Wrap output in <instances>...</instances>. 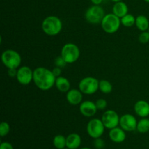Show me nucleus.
<instances>
[{
  "label": "nucleus",
  "instance_id": "obj_1",
  "mask_svg": "<svg viewBox=\"0 0 149 149\" xmlns=\"http://www.w3.org/2000/svg\"><path fill=\"white\" fill-rule=\"evenodd\" d=\"M56 77L49 70L45 67H38L33 71V81L41 90L47 91L55 85Z\"/></svg>",
  "mask_w": 149,
  "mask_h": 149
},
{
  "label": "nucleus",
  "instance_id": "obj_2",
  "mask_svg": "<svg viewBox=\"0 0 149 149\" xmlns=\"http://www.w3.org/2000/svg\"><path fill=\"white\" fill-rule=\"evenodd\" d=\"M42 29L44 33L48 36H57L62 31L63 23L57 16L49 15L42 21Z\"/></svg>",
  "mask_w": 149,
  "mask_h": 149
},
{
  "label": "nucleus",
  "instance_id": "obj_3",
  "mask_svg": "<svg viewBox=\"0 0 149 149\" xmlns=\"http://www.w3.org/2000/svg\"><path fill=\"white\" fill-rule=\"evenodd\" d=\"M2 63L7 68H18L21 64L22 58L20 54L14 49H7L1 54Z\"/></svg>",
  "mask_w": 149,
  "mask_h": 149
},
{
  "label": "nucleus",
  "instance_id": "obj_4",
  "mask_svg": "<svg viewBox=\"0 0 149 149\" xmlns=\"http://www.w3.org/2000/svg\"><path fill=\"white\" fill-rule=\"evenodd\" d=\"M121 24V18L113 13L106 14L100 23L103 30L107 33H116L120 28Z\"/></svg>",
  "mask_w": 149,
  "mask_h": 149
},
{
  "label": "nucleus",
  "instance_id": "obj_5",
  "mask_svg": "<svg viewBox=\"0 0 149 149\" xmlns=\"http://www.w3.org/2000/svg\"><path fill=\"white\" fill-rule=\"evenodd\" d=\"M61 55L67 64L74 63L79 58L80 49L75 44L67 43L64 45L61 49Z\"/></svg>",
  "mask_w": 149,
  "mask_h": 149
},
{
  "label": "nucleus",
  "instance_id": "obj_6",
  "mask_svg": "<svg viewBox=\"0 0 149 149\" xmlns=\"http://www.w3.org/2000/svg\"><path fill=\"white\" fill-rule=\"evenodd\" d=\"M105 15L106 14L103 7H100V5L93 4L87 9L84 15V17L89 23L99 24L101 23Z\"/></svg>",
  "mask_w": 149,
  "mask_h": 149
},
{
  "label": "nucleus",
  "instance_id": "obj_7",
  "mask_svg": "<svg viewBox=\"0 0 149 149\" xmlns=\"http://www.w3.org/2000/svg\"><path fill=\"white\" fill-rule=\"evenodd\" d=\"M79 89L85 95H93L99 90V81L93 77L83 78L79 83Z\"/></svg>",
  "mask_w": 149,
  "mask_h": 149
},
{
  "label": "nucleus",
  "instance_id": "obj_8",
  "mask_svg": "<svg viewBox=\"0 0 149 149\" xmlns=\"http://www.w3.org/2000/svg\"><path fill=\"white\" fill-rule=\"evenodd\" d=\"M105 126L101 119L94 118L89 121L87 125V134L92 138H101L105 131Z\"/></svg>",
  "mask_w": 149,
  "mask_h": 149
},
{
  "label": "nucleus",
  "instance_id": "obj_9",
  "mask_svg": "<svg viewBox=\"0 0 149 149\" xmlns=\"http://www.w3.org/2000/svg\"><path fill=\"white\" fill-rule=\"evenodd\" d=\"M119 119L120 117L119 114L113 110L106 111L101 117L105 127L109 130L118 127V125H119Z\"/></svg>",
  "mask_w": 149,
  "mask_h": 149
},
{
  "label": "nucleus",
  "instance_id": "obj_10",
  "mask_svg": "<svg viewBox=\"0 0 149 149\" xmlns=\"http://www.w3.org/2000/svg\"><path fill=\"white\" fill-rule=\"evenodd\" d=\"M16 79L22 85H28L33 81V71H32L31 68L27 65L19 67Z\"/></svg>",
  "mask_w": 149,
  "mask_h": 149
},
{
  "label": "nucleus",
  "instance_id": "obj_11",
  "mask_svg": "<svg viewBox=\"0 0 149 149\" xmlns=\"http://www.w3.org/2000/svg\"><path fill=\"white\" fill-rule=\"evenodd\" d=\"M138 121L133 115L126 113L122 115L119 119V125L125 132H132L137 130Z\"/></svg>",
  "mask_w": 149,
  "mask_h": 149
},
{
  "label": "nucleus",
  "instance_id": "obj_12",
  "mask_svg": "<svg viewBox=\"0 0 149 149\" xmlns=\"http://www.w3.org/2000/svg\"><path fill=\"white\" fill-rule=\"evenodd\" d=\"M79 111L85 117H93L97 113V109L95 103L91 100H85L79 105Z\"/></svg>",
  "mask_w": 149,
  "mask_h": 149
},
{
  "label": "nucleus",
  "instance_id": "obj_13",
  "mask_svg": "<svg viewBox=\"0 0 149 149\" xmlns=\"http://www.w3.org/2000/svg\"><path fill=\"white\" fill-rule=\"evenodd\" d=\"M66 100L68 103L72 106L80 105L83 100V93L79 89H71L66 93Z\"/></svg>",
  "mask_w": 149,
  "mask_h": 149
},
{
  "label": "nucleus",
  "instance_id": "obj_14",
  "mask_svg": "<svg viewBox=\"0 0 149 149\" xmlns=\"http://www.w3.org/2000/svg\"><path fill=\"white\" fill-rule=\"evenodd\" d=\"M134 111L140 117H148L149 116V103L143 100H138L134 105Z\"/></svg>",
  "mask_w": 149,
  "mask_h": 149
},
{
  "label": "nucleus",
  "instance_id": "obj_15",
  "mask_svg": "<svg viewBox=\"0 0 149 149\" xmlns=\"http://www.w3.org/2000/svg\"><path fill=\"white\" fill-rule=\"evenodd\" d=\"M109 136L111 141L116 143H121L126 139L125 131L122 127H118L110 130Z\"/></svg>",
  "mask_w": 149,
  "mask_h": 149
},
{
  "label": "nucleus",
  "instance_id": "obj_16",
  "mask_svg": "<svg viewBox=\"0 0 149 149\" xmlns=\"http://www.w3.org/2000/svg\"><path fill=\"white\" fill-rule=\"evenodd\" d=\"M81 143V138L77 133H71L66 137V148L68 149H77Z\"/></svg>",
  "mask_w": 149,
  "mask_h": 149
},
{
  "label": "nucleus",
  "instance_id": "obj_17",
  "mask_svg": "<svg viewBox=\"0 0 149 149\" xmlns=\"http://www.w3.org/2000/svg\"><path fill=\"white\" fill-rule=\"evenodd\" d=\"M55 86L61 93H68L71 90V83L69 80L62 76L56 77Z\"/></svg>",
  "mask_w": 149,
  "mask_h": 149
},
{
  "label": "nucleus",
  "instance_id": "obj_18",
  "mask_svg": "<svg viewBox=\"0 0 149 149\" xmlns=\"http://www.w3.org/2000/svg\"><path fill=\"white\" fill-rule=\"evenodd\" d=\"M112 10H113V14L116 15V16H118L120 18H122V17L128 14L127 5L126 3L122 1L115 3L114 5L113 6Z\"/></svg>",
  "mask_w": 149,
  "mask_h": 149
},
{
  "label": "nucleus",
  "instance_id": "obj_19",
  "mask_svg": "<svg viewBox=\"0 0 149 149\" xmlns=\"http://www.w3.org/2000/svg\"><path fill=\"white\" fill-rule=\"evenodd\" d=\"M135 26L138 30L141 31H146L148 30L149 20L146 16L143 15H140L136 17L135 20Z\"/></svg>",
  "mask_w": 149,
  "mask_h": 149
},
{
  "label": "nucleus",
  "instance_id": "obj_20",
  "mask_svg": "<svg viewBox=\"0 0 149 149\" xmlns=\"http://www.w3.org/2000/svg\"><path fill=\"white\" fill-rule=\"evenodd\" d=\"M52 143L57 149H63L66 147V138L62 135H57L54 137Z\"/></svg>",
  "mask_w": 149,
  "mask_h": 149
},
{
  "label": "nucleus",
  "instance_id": "obj_21",
  "mask_svg": "<svg viewBox=\"0 0 149 149\" xmlns=\"http://www.w3.org/2000/svg\"><path fill=\"white\" fill-rule=\"evenodd\" d=\"M140 133H146L149 131V119L147 117L142 118L137 125V130Z\"/></svg>",
  "mask_w": 149,
  "mask_h": 149
},
{
  "label": "nucleus",
  "instance_id": "obj_22",
  "mask_svg": "<svg viewBox=\"0 0 149 149\" xmlns=\"http://www.w3.org/2000/svg\"><path fill=\"white\" fill-rule=\"evenodd\" d=\"M99 90L103 94H109L112 92L113 86L111 83L106 79H101L99 81Z\"/></svg>",
  "mask_w": 149,
  "mask_h": 149
},
{
  "label": "nucleus",
  "instance_id": "obj_23",
  "mask_svg": "<svg viewBox=\"0 0 149 149\" xmlns=\"http://www.w3.org/2000/svg\"><path fill=\"white\" fill-rule=\"evenodd\" d=\"M135 20H136V17H134L132 14L128 13L121 18V23L125 27L130 28L135 25Z\"/></svg>",
  "mask_w": 149,
  "mask_h": 149
},
{
  "label": "nucleus",
  "instance_id": "obj_24",
  "mask_svg": "<svg viewBox=\"0 0 149 149\" xmlns=\"http://www.w3.org/2000/svg\"><path fill=\"white\" fill-rule=\"evenodd\" d=\"M10 131V126L7 122H2L0 124V135L4 137L9 134Z\"/></svg>",
  "mask_w": 149,
  "mask_h": 149
},
{
  "label": "nucleus",
  "instance_id": "obj_25",
  "mask_svg": "<svg viewBox=\"0 0 149 149\" xmlns=\"http://www.w3.org/2000/svg\"><path fill=\"white\" fill-rule=\"evenodd\" d=\"M138 40L142 44H146L149 42V32L148 31H142L140 33L139 36H138Z\"/></svg>",
  "mask_w": 149,
  "mask_h": 149
},
{
  "label": "nucleus",
  "instance_id": "obj_26",
  "mask_svg": "<svg viewBox=\"0 0 149 149\" xmlns=\"http://www.w3.org/2000/svg\"><path fill=\"white\" fill-rule=\"evenodd\" d=\"M97 110H103L107 107V101L103 98L97 99L95 102Z\"/></svg>",
  "mask_w": 149,
  "mask_h": 149
},
{
  "label": "nucleus",
  "instance_id": "obj_27",
  "mask_svg": "<svg viewBox=\"0 0 149 149\" xmlns=\"http://www.w3.org/2000/svg\"><path fill=\"white\" fill-rule=\"evenodd\" d=\"M67 63L65 62V60L62 58V56H58L55 59V66L59 67V68H63L66 65Z\"/></svg>",
  "mask_w": 149,
  "mask_h": 149
},
{
  "label": "nucleus",
  "instance_id": "obj_28",
  "mask_svg": "<svg viewBox=\"0 0 149 149\" xmlns=\"http://www.w3.org/2000/svg\"><path fill=\"white\" fill-rule=\"evenodd\" d=\"M94 146L95 147L96 149H103L105 146V142L101 138H95L93 142Z\"/></svg>",
  "mask_w": 149,
  "mask_h": 149
},
{
  "label": "nucleus",
  "instance_id": "obj_29",
  "mask_svg": "<svg viewBox=\"0 0 149 149\" xmlns=\"http://www.w3.org/2000/svg\"><path fill=\"white\" fill-rule=\"evenodd\" d=\"M0 149H13V146L10 143L2 142L0 145Z\"/></svg>",
  "mask_w": 149,
  "mask_h": 149
},
{
  "label": "nucleus",
  "instance_id": "obj_30",
  "mask_svg": "<svg viewBox=\"0 0 149 149\" xmlns=\"http://www.w3.org/2000/svg\"><path fill=\"white\" fill-rule=\"evenodd\" d=\"M52 71L54 75L55 76V77H60V76L61 75V74H62V70H61V68H59V67L55 66Z\"/></svg>",
  "mask_w": 149,
  "mask_h": 149
},
{
  "label": "nucleus",
  "instance_id": "obj_31",
  "mask_svg": "<svg viewBox=\"0 0 149 149\" xmlns=\"http://www.w3.org/2000/svg\"><path fill=\"white\" fill-rule=\"evenodd\" d=\"M17 73V68H9L8 75L11 77H16Z\"/></svg>",
  "mask_w": 149,
  "mask_h": 149
},
{
  "label": "nucleus",
  "instance_id": "obj_32",
  "mask_svg": "<svg viewBox=\"0 0 149 149\" xmlns=\"http://www.w3.org/2000/svg\"><path fill=\"white\" fill-rule=\"evenodd\" d=\"M91 2L93 3L95 5H100L102 2H103V0H90Z\"/></svg>",
  "mask_w": 149,
  "mask_h": 149
},
{
  "label": "nucleus",
  "instance_id": "obj_33",
  "mask_svg": "<svg viewBox=\"0 0 149 149\" xmlns=\"http://www.w3.org/2000/svg\"><path fill=\"white\" fill-rule=\"evenodd\" d=\"M111 1H113V2H114V3H116V2H118V1H122V0H111Z\"/></svg>",
  "mask_w": 149,
  "mask_h": 149
},
{
  "label": "nucleus",
  "instance_id": "obj_34",
  "mask_svg": "<svg viewBox=\"0 0 149 149\" xmlns=\"http://www.w3.org/2000/svg\"><path fill=\"white\" fill-rule=\"evenodd\" d=\"M80 149H91V148H87V147H84V148H80Z\"/></svg>",
  "mask_w": 149,
  "mask_h": 149
},
{
  "label": "nucleus",
  "instance_id": "obj_35",
  "mask_svg": "<svg viewBox=\"0 0 149 149\" xmlns=\"http://www.w3.org/2000/svg\"><path fill=\"white\" fill-rule=\"evenodd\" d=\"M144 1H145L146 2H147V3H149V0H144Z\"/></svg>",
  "mask_w": 149,
  "mask_h": 149
},
{
  "label": "nucleus",
  "instance_id": "obj_36",
  "mask_svg": "<svg viewBox=\"0 0 149 149\" xmlns=\"http://www.w3.org/2000/svg\"><path fill=\"white\" fill-rule=\"evenodd\" d=\"M63 149H68V148H63Z\"/></svg>",
  "mask_w": 149,
  "mask_h": 149
},
{
  "label": "nucleus",
  "instance_id": "obj_37",
  "mask_svg": "<svg viewBox=\"0 0 149 149\" xmlns=\"http://www.w3.org/2000/svg\"><path fill=\"white\" fill-rule=\"evenodd\" d=\"M148 32H149V28H148Z\"/></svg>",
  "mask_w": 149,
  "mask_h": 149
}]
</instances>
